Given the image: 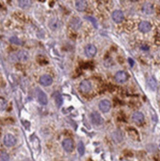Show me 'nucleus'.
<instances>
[{"mask_svg":"<svg viewBox=\"0 0 160 161\" xmlns=\"http://www.w3.org/2000/svg\"><path fill=\"white\" fill-rule=\"evenodd\" d=\"M12 59L16 62H26L29 59V53L26 50H18L12 54Z\"/></svg>","mask_w":160,"mask_h":161,"instance_id":"obj_1","label":"nucleus"},{"mask_svg":"<svg viewBox=\"0 0 160 161\" xmlns=\"http://www.w3.org/2000/svg\"><path fill=\"white\" fill-rule=\"evenodd\" d=\"M90 118H91V122H92V124H93L94 125L96 126H99L103 124V118L101 117V115L99 113V112H93V113L91 114L90 116Z\"/></svg>","mask_w":160,"mask_h":161,"instance_id":"obj_2","label":"nucleus"},{"mask_svg":"<svg viewBox=\"0 0 160 161\" xmlns=\"http://www.w3.org/2000/svg\"><path fill=\"white\" fill-rule=\"evenodd\" d=\"M3 143H4V145L6 146V147H8V148L14 147V146L17 144V138L14 137L13 134L8 133V134H6V135L4 136Z\"/></svg>","mask_w":160,"mask_h":161,"instance_id":"obj_3","label":"nucleus"},{"mask_svg":"<svg viewBox=\"0 0 160 161\" xmlns=\"http://www.w3.org/2000/svg\"><path fill=\"white\" fill-rule=\"evenodd\" d=\"M84 53L87 57H95L96 55V53H98V48L95 45H92V43H89V45H87L84 48Z\"/></svg>","mask_w":160,"mask_h":161,"instance_id":"obj_4","label":"nucleus"},{"mask_svg":"<svg viewBox=\"0 0 160 161\" xmlns=\"http://www.w3.org/2000/svg\"><path fill=\"white\" fill-rule=\"evenodd\" d=\"M79 90H80L81 93H83V94H88V93H90L91 90H92L91 81L88 80V79L82 80L79 84Z\"/></svg>","mask_w":160,"mask_h":161,"instance_id":"obj_5","label":"nucleus"},{"mask_svg":"<svg viewBox=\"0 0 160 161\" xmlns=\"http://www.w3.org/2000/svg\"><path fill=\"white\" fill-rule=\"evenodd\" d=\"M128 74L124 71H119L115 74V79L118 83H125L128 80Z\"/></svg>","mask_w":160,"mask_h":161,"instance_id":"obj_6","label":"nucleus"},{"mask_svg":"<svg viewBox=\"0 0 160 161\" xmlns=\"http://www.w3.org/2000/svg\"><path fill=\"white\" fill-rule=\"evenodd\" d=\"M99 108L101 112H103V113H108L111 109V102L109 99H101L99 103Z\"/></svg>","mask_w":160,"mask_h":161,"instance_id":"obj_7","label":"nucleus"},{"mask_svg":"<svg viewBox=\"0 0 160 161\" xmlns=\"http://www.w3.org/2000/svg\"><path fill=\"white\" fill-rule=\"evenodd\" d=\"M62 147H63V149H64L65 152L71 153L72 150H74V141L70 138L64 139L62 142Z\"/></svg>","mask_w":160,"mask_h":161,"instance_id":"obj_8","label":"nucleus"},{"mask_svg":"<svg viewBox=\"0 0 160 161\" xmlns=\"http://www.w3.org/2000/svg\"><path fill=\"white\" fill-rule=\"evenodd\" d=\"M36 91H37V99L39 101V103L42 105H46L48 99H47V96L45 95V93L40 89H37Z\"/></svg>","mask_w":160,"mask_h":161,"instance_id":"obj_9","label":"nucleus"},{"mask_svg":"<svg viewBox=\"0 0 160 161\" xmlns=\"http://www.w3.org/2000/svg\"><path fill=\"white\" fill-rule=\"evenodd\" d=\"M112 19L116 23H121L124 19V14L121 10H115L112 13Z\"/></svg>","mask_w":160,"mask_h":161,"instance_id":"obj_10","label":"nucleus"},{"mask_svg":"<svg viewBox=\"0 0 160 161\" xmlns=\"http://www.w3.org/2000/svg\"><path fill=\"white\" fill-rule=\"evenodd\" d=\"M40 83L41 85L47 87V86H50L52 83H53V79L50 75L48 74H43L40 77Z\"/></svg>","mask_w":160,"mask_h":161,"instance_id":"obj_11","label":"nucleus"},{"mask_svg":"<svg viewBox=\"0 0 160 161\" xmlns=\"http://www.w3.org/2000/svg\"><path fill=\"white\" fill-rule=\"evenodd\" d=\"M138 28L142 33H148L152 29V24L147 21H143L139 23Z\"/></svg>","mask_w":160,"mask_h":161,"instance_id":"obj_12","label":"nucleus"},{"mask_svg":"<svg viewBox=\"0 0 160 161\" xmlns=\"http://www.w3.org/2000/svg\"><path fill=\"white\" fill-rule=\"evenodd\" d=\"M144 119H145V117L141 112H135L132 115V121L137 125H141L144 122Z\"/></svg>","mask_w":160,"mask_h":161,"instance_id":"obj_13","label":"nucleus"},{"mask_svg":"<svg viewBox=\"0 0 160 161\" xmlns=\"http://www.w3.org/2000/svg\"><path fill=\"white\" fill-rule=\"evenodd\" d=\"M88 7V3L84 0H77L75 1V8L78 12H84Z\"/></svg>","mask_w":160,"mask_h":161,"instance_id":"obj_14","label":"nucleus"},{"mask_svg":"<svg viewBox=\"0 0 160 161\" xmlns=\"http://www.w3.org/2000/svg\"><path fill=\"white\" fill-rule=\"evenodd\" d=\"M81 21H80V18L79 17H74L71 21V28H74V30H78V29L81 27Z\"/></svg>","mask_w":160,"mask_h":161,"instance_id":"obj_15","label":"nucleus"},{"mask_svg":"<svg viewBox=\"0 0 160 161\" xmlns=\"http://www.w3.org/2000/svg\"><path fill=\"white\" fill-rule=\"evenodd\" d=\"M60 25H61V23L59 21V19H57L55 17L51 18L49 21V27L52 29V30H57V29H59Z\"/></svg>","mask_w":160,"mask_h":161,"instance_id":"obj_16","label":"nucleus"},{"mask_svg":"<svg viewBox=\"0 0 160 161\" xmlns=\"http://www.w3.org/2000/svg\"><path fill=\"white\" fill-rule=\"evenodd\" d=\"M143 11L145 14H152L153 13V6H152V3H145L144 4V6H143Z\"/></svg>","mask_w":160,"mask_h":161,"instance_id":"obj_17","label":"nucleus"},{"mask_svg":"<svg viewBox=\"0 0 160 161\" xmlns=\"http://www.w3.org/2000/svg\"><path fill=\"white\" fill-rule=\"evenodd\" d=\"M112 137H113V140L115 141L116 143H121L123 141V135L118 130L117 131H114L113 134H112Z\"/></svg>","mask_w":160,"mask_h":161,"instance_id":"obj_18","label":"nucleus"},{"mask_svg":"<svg viewBox=\"0 0 160 161\" xmlns=\"http://www.w3.org/2000/svg\"><path fill=\"white\" fill-rule=\"evenodd\" d=\"M148 84H149V88H151V90H152V91H155L156 90L157 82H156V80H155V78H154V77H149V80H148Z\"/></svg>","mask_w":160,"mask_h":161,"instance_id":"obj_19","label":"nucleus"},{"mask_svg":"<svg viewBox=\"0 0 160 161\" xmlns=\"http://www.w3.org/2000/svg\"><path fill=\"white\" fill-rule=\"evenodd\" d=\"M77 152H78V153L80 154V156L84 155V153H85V146L82 141H80V142L77 144Z\"/></svg>","mask_w":160,"mask_h":161,"instance_id":"obj_20","label":"nucleus"},{"mask_svg":"<svg viewBox=\"0 0 160 161\" xmlns=\"http://www.w3.org/2000/svg\"><path fill=\"white\" fill-rule=\"evenodd\" d=\"M8 102L4 97H0V111H5L7 109Z\"/></svg>","mask_w":160,"mask_h":161,"instance_id":"obj_21","label":"nucleus"},{"mask_svg":"<svg viewBox=\"0 0 160 161\" xmlns=\"http://www.w3.org/2000/svg\"><path fill=\"white\" fill-rule=\"evenodd\" d=\"M18 6L22 8V9H26L31 5V1H25V0H20V1H18Z\"/></svg>","mask_w":160,"mask_h":161,"instance_id":"obj_22","label":"nucleus"},{"mask_svg":"<svg viewBox=\"0 0 160 161\" xmlns=\"http://www.w3.org/2000/svg\"><path fill=\"white\" fill-rule=\"evenodd\" d=\"M55 102H56V105L57 107H61L63 102H64V100H63V97L60 94H56L55 96Z\"/></svg>","mask_w":160,"mask_h":161,"instance_id":"obj_23","label":"nucleus"},{"mask_svg":"<svg viewBox=\"0 0 160 161\" xmlns=\"http://www.w3.org/2000/svg\"><path fill=\"white\" fill-rule=\"evenodd\" d=\"M10 42H11L12 43H14V45H17V46H21L22 45L21 41L19 40L17 37H11L10 38Z\"/></svg>","mask_w":160,"mask_h":161,"instance_id":"obj_24","label":"nucleus"},{"mask_svg":"<svg viewBox=\"0 0 160 161\" xmlns=\"http://www.w3.org/2000/svg\"><path fill=\"white\" fill-rule=\"evenodd\" d=\"M10 157H9V154L5 152H1L0 153V161H9Z\"/></svg>","mask_w":160,"mask_h":161,"instance_id":"obj_25","label":"nucleus"},{"mask_svg":"<svg viewBox=\"0 0 160 161\" xmlns=\"http://www.w3.org/2000/svg\"><path fill=\"white\" fill-rule=\"evenodd\" d=\"M86 18L89 19V21H93V22H94V26L96 27V21H95L94 18H92V17H86Z\"/></svg>","mask_w":160,"mask_h":161,"instance_id":"obj_26","label":"nucleus"},{"mask_svg":"<svg viewBox=\"0 0 160 161\" xmlns=\"http://www.w3.org/2000/svg\"><path fill=\"white\" fill-rule=\"evenodd\" d=\"M127 61H128V63H129L130 67H133V66H134V64H135V63H134V61L131 59V58H128V59H127Z\"/></svg>","mask_w":160,"mask_h":161,"instance_id":"obj_27","label":"nucleus"},{"mask_svg":"<svg viewBox=\"0 0 160 161\" xmlns=\"http://www.w3.org/2000/svg\"><path fill=\"white\" fill-rule=\"evenodd\" d=\"M141 49H143V50H149V46H148L146 45H142L141 46Z\"/></svg>","mask_w":160,"mask_h":161,"instance_id":"obj_28","label":"nucleus"},{"mask_svg":"<svg viewBox=\"0 0 160 161\" xmlns=\"http://www.w3.org/2000/svg\"><path fill=\"white\" fill-rule=\"evenodd\" d=\"M159 37H160V32H159Z\"/></svg>","mask_w":160,"mask_h":161,"instance_id":"obj_29","label":"nucleus"}]
</instances>
